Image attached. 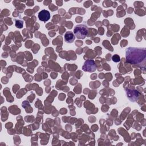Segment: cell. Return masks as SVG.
I'll use <instances>...</instances> for the list:
<instances>
[{
    "label": "cell",
    "mask_w": 146,
    "mask_h": 146,
    "mask_svg": "<svg viewBox=\"0 0 146 146\" xmlns=\"http://www.w3.org/2000/svg\"><path fill=\"white\" fill-rule=\"evenodd\" d=\"M23 21H21V20H17L15 22V26L18 28H22L23 27Z\"/></svg>",
    "instance_id": "52a82bcc"
},
{
    "label": "cell",
    "mask_w": 146,
    "mask_h": 146,
    "mask_svg": "<svg viewBox=\"0 0 146 146\" xmlns=\"http://www.w3.org/2000/svg\"><path fill=\"white\" fill-rule=\"evenodd\" d=\"M112 60H113V62H119V61L120 60L119 56L117 55V54L114 55L112 56Z\"/></svg>",
    "instance_id": "ba28073f"
},
{
    "label": "cell",
    "mask_w": 146,
    "mask_h": 146,
    "mask_svg": "<svg viewBox=\"0 0 146 146\" xmlns=\"http://www.w3.org/2000/svg\"><path fill=\"white\" fill-rule=\"evenodd\" d=\"M126 92H127V97L129 99L133 95L132 102H136L139 96V92H137V91H136V90L132 91V90H127Z\"/></svg>",
    "instance_id": "5b68a950"
},
{
    "label": "cell",
    "mask_w": 146,
    "mask_h": 146,
    "mask_svg": "<svg viewBox=\"0 0 146 146\" xmlns=\"http://www.w3.org/2000/svg\"><path fill=\"white\" fill-rule=\"evenodd\" d=\"M82 68L84 71L91 72L96 70V66L94 60L88 59L86 60V62L84 63V65L82 67Z\"/></svg>",
    "instance_id": "3957f363"
},
{
    "label": "cell",
    "mask_w": 146,
    "mask_h": 146,
    "mask_svg": "<svg viewBox=\"0 0 146 146\" xmlns=\"http://www.w3.org/2000/svg\"><path fill=\"white\" fill-rule=\"evenodd\" d=\"M88 29L85 25H76L74 29V34L75 36L79 39H84L87 35Z\"/></svg>",
    "instance_id": "7a4b0ae2"
},
{
    "label": "cell",
    "mask_w": 146,
    "mask_h": 146,
    "mask_svg": "<svg viewBox=\"0 0 146 146\" xmlns=\"http://www.w3.org/2000/svg\"><path fill=\"white\" fill-rule=\"evenodd\" d=\"M38 18L41 21L46 22L50 18V13L46 10H42L38 14Z\"/></svg>",
    "instance_id": "277c9868"
},
{
    "label": "cell",
    "mask_w": 146,
    "mask_h": 146,
    "mask_svg": "<svg viewBox=\"0 0 146 146\" xmlns=\"http://www.w3.org/2000/svg\"><path fill=\"white\" fill-rule=\"evenodd\" d=\"M75 38V36L74 34L71 31L66 32V34H64V40L67 43H72L74 41Z\"/></svg>",
    "instance_id": "8992f818"
},
{
    "label": "cell",
    "mask_w": 146,
    "mask_h": 146,
    "mask_svg": "<svg viewBox=\"0 0 146 146\" xmlns=\"http://www.w3.org/2000/svg\"><path fill=\"white\" fill-rule=\"evenodd\" d=\"M145 48L129 47L126 50L127 62L139 66H145Z\"/></svg>",
    "instance_id": "6da1fadb"
}]
</instances>
